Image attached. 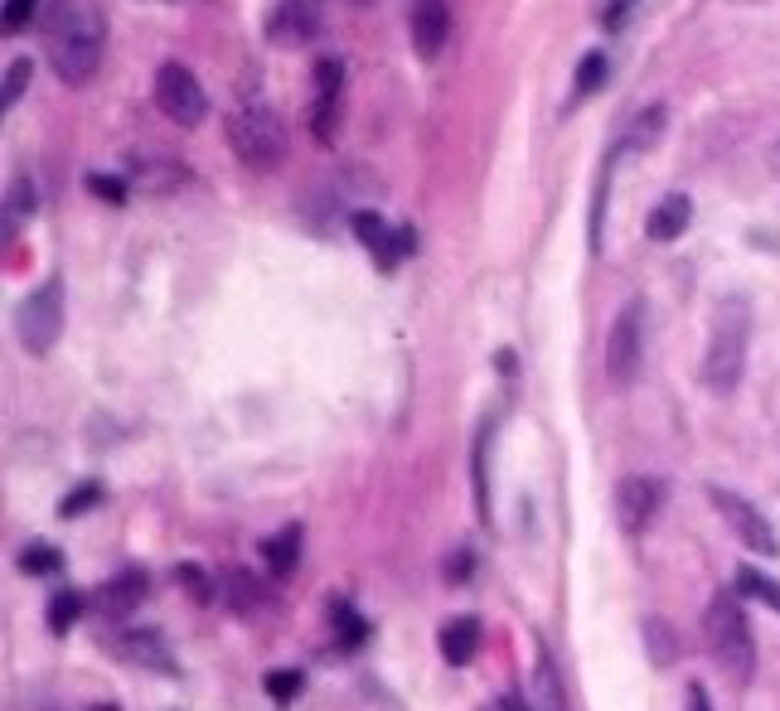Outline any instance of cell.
<instances>
[{
	"label": "cell",
	"mask_w": 780,
	"mask_h": 711,
	"mask_svg": "<svg viewBox=\"0 0 780 711\" xmlns=\"http://www.w3.org/2000/svg\"><path fill=\"white\" fill-rule=\"evenodd\" d=\"M262 688H267L272 702H282V707H286L291 697L301 692V673H296V668H272V673L262 678Z\"/></svg>",
	"instance_id": "obj_29"
},
{
	"label": "cell",
	"mask_w": 780,
	"mask_h": 711,
	"mask_svg": "<svg viewBox=\"0 0 780 711\" xmlns=\"http://www.w3.org/2000/svg\"><path fill=\"white\" fill-rule=\"evenodd\" d=\"M534 711H573L563 692V678H558V663H553V653L544 643H538V663H534Z\"/></svg>",
	"instance_id": "obj_18"
},
{
	"label": "cell",
	"mask_w": 780,
	"mask_h": 711,
	"mask_svg": "<svg viewBox=\"0 0 780 711\" xmlns=\"http://www.w3.org/2000/svg\"><path fill=\"white\" fill-rule=\"evenodd\" d=\"M30 20H34V0H6V30L10 34L24 30Z\"/></svg>",
	"instance_id": "obj_36"
},
{
	"label": "cell",
	"mask_w": 780,
	"mask_h": 711,
	"mask_svg": "<svg viewBox=\"0 0 780 711\" xmlns=\"http://www.w3.org/2000/svg\"><path fill=\"white\" fill-rule=\"evenodd\" d=\"M131 184L145 194H165V190H180L184 180H190V170L180 165V160H131L126 165Z\"/></svg>",
	"instance_id": "obj_16"
},
{
	"label": "cell",
	"mask_w": 780,
	"mask_h": 711,
	"mask_svg": "<svg viewBox=\"0 0 780 711\" xmlns=\"http://www.w3.org/2000/svg\"><path fill=\"white\" fill-rule=\"evenodd\" d=\"M659 504H665V485H659L655 475H626L616 485V522L630 538H640V532L650 528Z\"/></svg>",
	"instance_id": "obj_9"
},
{
	"label": "cell",
	"mask_w": 780,
	"mask_h": 711,
	"mask_svg": "<svg viewBox=\"0 0 780 711\" xmlns=\"http://www.w3.org/2000/svg\"><path fill=\"white\" fill-rule=\"evenodd\" d=\"M340 92H345V63H340V59H321V63H315V106H311L315 141H335Z\"/></svg>",
	"instance_id": "obj_10"
},
{
	"label": "cell",
	"mask_w": 780,
	"mask_h": 711,
	"mask_svg": "<svg viewBox=\"0 0 780 711\" xmlns=\"http://www.w3.org/2000/svg\"><path fill=\"white\" fill-rule=\"evenodd\" d=\"M155 106L170 116L175 126H200L209 116V92L200 88L184 63H161L155 69Z\"/></svg>",
	"instance_id": "obj_7"
},
{
	"label": "cell",
	"mask_w": 780,
	"mask_h": 711,
	"mask_svg": "<svg viewBox=\"0 0 780 711\" xmlns=\"http://www.w3.org/2000/svg\"><path fill=\"white\" fill-rule=\"evenodd\" d=\"M315 34H321V6H315V0H282L267 16L272 44H306Z\"/></svg>",
	"instance_id": "obj_13"
},
{
	"label": "cell",
	"mask_w": 780,
	"mask_h": 711,
	"mask_svg": "<svg viewBox=\"0 0 780 711\" xmlns=\"http://www.w3.org/2000/svg\"><path fill=\"white\" fill-rule=\"evenodd\" d=\"M645 643H650L655 668H669L673 659H679V639H673V629L665 620H645Z\"/></svg>",
	"instance_id": "obj_21"
},
{
	"label": "cell",
	"mask_w": 780,
	"mask_h": 711,
	"mask_svg": "<svg viewBox=\"0 0 780 711\" xmlns=\"http://www.w3.org/2000/svg\"><path fill=\"white\" fill-rule=\"evenodd\" d=\"M63 567V557H59V547H49V542H30L20 552V571L24 576H49V571H59Z\"/></svg>",
	"instance_id": "obj_25"
},
{
	"label": "cell",
	"mask_w": 780,
	"mask_h": 711,
	"mask_svg": "<svg viewBox=\"0 0 780 711\" xmlns=\"http://www.w3.org/2000/svg\"><path fill=\"white\" fill-rule=\"evenodd\" d=\"M640 358H645V301L636 295L616 311L611 334H606V383L626 393L640 378Z\"/></svg>",
	"instance_id": "obj_6"
},
{
	"label": "cell",
	"mask_w": 780,
	"mask_h": 711,
	"mask_svg": "<svg viewBox=\"0 0 780 711\" xmlns=\"http://www.w3.org/2000/svg\"><path fill=\"white\" fill-rule=\"evenodd\" d=\"M601 78H606V53H601V49H591L587 59L577 63V78H573V102L591 98V92L601 88Z\"/></svg>",
	"instance_id": "obj_23"
},
{
	"label": "cell",
	"mask_w": 780,
	"mask_h": 711,
	"mask_svg": "<svg viewBox=\"0 0 780 711\" xmlns=\"http://www.w3.org/2000/svg\"><path fill=\"white\" fill-rule=\"evenodd\" d=\"M229 586H233V600H237V610H257V606H262V586L253 581V576H243V571H229Z\"/></svg>",
	"instance_id": "obj_31"
},
{
	"label": "cell",
	"mask_w": 780,
	"mask_h": 711,
	"mask_svg": "<svg viewBox=\"0 0 780 711\" xmlns=\"http://www.w3.org/2000/svg\"><path fill=\"white\" fill-rule=\"evenodd\" d=\"M499 711H534V707L519 702V697H499Z\"/></svg>",
	"instance_id": "obj_38"
},
{
	"label": "cell",
	"mask_w": 780,
	"mask_h": 711,
	"mask_svg": "<svg viewBox=\"0 0 780 711\" xmlns=\"http://www.w3.org/2000/svg\"><path fill=\"white\" fill-rule=\"evenodd\" d=\"M229 145L243 165L272 170L286 160V122L267 102H243V106H233V116H229Z\"/></svg>",
	"instance_id": "obj_4"
},
{
	"label": "cell",
	"mask_w": 780,
	"mask_h": 711,
	"mask_svg": "<svg viewBox=\"0 0 780 711\" xmlns=\"http://www.w3.org/2000/svg\"><path fill=\"white\" fill-rule=\"evenodd\" d=\"M141 600H145V571H122L92 596V606H98V614H108V620H126Z\"/></svg>",
	"instance_id": "obj_14"
},
{
	"label": "cell",
	"mask_w": 780,
	"mask_h": 711,
	"mask_svg": "<svg viewBox=\"0 0 780 711\" xmlns=\"http://www.w3.org/2000/svg\"><path fill=\"white\" fill-rule=\"evenodd\" d=\"M30 73H34V63L30 59H16L6 69V92H0V102H6V112L16 106L20 98H24V88H30Z\"/></svg>",
	"instance_id": "obj_30"
},
{
	"label": "cell",
	"mask_w": 780,
	"mask_h": 711,
	"mask_svg": "<svg viewBox=\"0 0 780 711\" xmlns=\"http://www.w3.org/2000/svg\"><path fill=\"white\" fill-rule=\"evenodd\" d=\"M126 180H112V174H88V194L108 199V204H126Z\"/></svg>",
	"instance_id": "obj_32"
},
{
	"label": "cell",
	"mask_w": 780,
	"mask_h": 711,
	"mask_svg": "<svg viewBox=\"0 0 780 711\" xmlns=\"http://www.w3.org/2000/svg\"><path fill=\"white\" fill-rule=\"evenodd\" d=\"M262 552H267V567L276 576H291L296 571V561H301V528H286V532H276V538L262 542Z\"/></svg>",
	"instance_id": "obj_19"
},
{
	"label": "cell",
	"mask_w": 780,
	"mask_h": 711,
	"mask_svg": "<svg viewBox=\"0 0 780 711\" xmlns=\"http://www.w3.org/2000/svg\"><path fill=\"white\" fill-rule=\"evenodd\" d=\"M59 334H63V281L49 276L16 305V339L24 354L39 358L59 344Z\"/></svg>",
	"instance_id": "obj_5"
},
{
	"label": "cell",
	"mask_w": 780,
	"mask_h": 711,
	"mask_svg": "<svg viewBox=\"0 0 780 711\" xmlns=\"http://www.w3.org/2000/svg\"><path fill=\"white\" fill-rule=\"evenodd\" d=\"M407 30H413V49L432 63L452 39V6L446 0H413L407 6Z\"/></svg>",
	"instance_id": "obj_11"
},
{
	"label": "cell",
	"mask_w": 780,
	"mask_h": 711,
	"mask_svg": "<svg viewBox=\"0 0 780 711\" xmlns=\"http://www.w3.org/2000/svg\"><path fill=\"white\" fill-rule=\"evenodd\" d=\"M689 223H693L689 194H669V199H659L655 213L645 219V233H650V243H673V237L689 233Z\"/></svg>",
	"instance_id": "obj_15"
},
{
	"label": "cell",
	"mask_w": 780,
	"mask_h": 711,
	"mask_svg": "<svg viewBox=\"0 0 780 711\" xmlns=\"http://www.w3.org/2000/svg\"><path fill=\"white\" fill-rule=\"evenodd\" d=\"M689 711H708V692L698 682H689Z\"/></svg>",
	"instance_id": "obj_37"
},
{
	"label": "cell",
	"mask_w": 780,
	"mask_h": 711,
	"mask_svg": "<svg viewBox=\"0 0 780 711\" xmlns=\"http://www.w3.org/2000/svg\"><path fill=\"white\" fill-rule=\"evenodd\" d=\"M737 590H742V596H751V600H761V606L780 610V581L761 576L757 567H742V571H737Z\"/></svg>",
	"instance_id": "obj_22"
},
{
	"label": "cell",
	"mask_w": 780,
	"mask_h": 711,
	"mask_svg": "<svg viewBox=\"0 0 780 711\" xmlns=\"http://www.w3.org/2000/svg\"><path fill=\"white\" fill-rule=\"evenodd\" d=\"M98 499H102V489H98V485H78V489L69 494V499H63V518H78L83 508H92Z\"/></svg>",
	"instance_id": "obj_34"
},
{
	"label": "cell",
	"mask_w": 780,
	"mask_h": 711,
	"mask_svg": "<svg viewBox=\"0 0 780 711\" xmlns=\"http://www.w3.org/2000/svg\"><path fill=\"white\" fill-rule=\"evenodd\" d=\"M640 10V0H611V10L601 16V30H626V20Z\"/></svg>",
	"instance_id": "obj_35"
},
{
	"label": "cell",
	"mask_w": 780,
	"mask_h": 711,
	"mask_svg": "<svg viewBox=\"0 0 780 711\" xmlns=\"http://www.w3.org/2000/svg\"><path fill=\"white\" fill-rule=\"evenodd\" d=\"M112 653L145 668V673H175V653L165 649V639L155 634V629H117Z\"/></svg>",
	"instance_id": "obj_12"
},
{
	"label": "cell",
	"mask_w": 780,
	"mask_h": 711,
	"mask_svg": "<svg viewBox=\"0 0 780 711\" xmlns=\"http://www.w3.org/2000/svg\"><path fill=\"white\" fill-rule=\"evenodd\" d=\"M475 653H480V620H475V614H460V620L442 629V659L452 668H466Z\"/></svg>",
	"instance_id": "obj_17"
},
{
	"label": "cell",
	"mask_w": 780,
	"mask_h": 711,
	"mask_svg": "<svg viewBox=\"0 0 780 711\" xmlns=\"http://www.w3.org/2000/svg\"><path fill=\"white\" fill-rule=\"evenodd\" d=\"M485 711H495V707H485Z\"/></svg>",
	"instance_id": "obj_39"
},
{
	"label": "cell",
	"mask_w": 780,
	"mask_h": 711,
	"mask_svg": "<svg viewBox=\"0 0 780 711\" xmlns=\"http://www.w3.org/2000/svg\"><path fill=\"white\" fill-rule=\"evenodd\" d=\"M665 116H669V112H665V106H659V102H655V106H645V112L636 116V122H630V136L620 141V145H636V151H650V145H655L659 136H665Z\"/></svg>",
	"instance_id": "obj_20"
},
{
	"label": "cell",
	"mask_w": 780,
	"mask_h": 711,
	"mask_svg": "<svg viewBox=\"0 0 780 711\" xmlns=\"http://www.w3.org/2000/svg\"><path fill=\"white\" fill-rule=\"evenodd\" d=\"M703 643H708L712 663H718L737 688L751 682V668H757V639H751V624H747V610H742V600H737V590H718V596L708 600Z\"/></svg>",
	"instance_id": "obj_3"
},
{
	"label": "cell",
	"mask_w": 780,
	"mask_h": 711,
	"mask_svg": "<svg viewBox=\"0 0 780 711\" xmlns=\"http://www.w3.org/2000/svg\"><path fill=\"white\" fill-rule=\"evenodd\" d=\"M747 348H751V301L747 295H722L712 305V329L703 348V383L712 397H732L747 373Z\"/></svg>",
	"instance_id": "obj_1"
},
{
	"label": "cell",
	"mask_w": 780,
	"mask_h": 711,
	"mask_svg": "<svg viewBox=\"0 0 780 711\" xmlns=\"http://www.w3.org/2000/svg\"><path fill=\"white\" fill-rule=\"evenodd\" d=\"M407 252H413V227H393V233L383 237V247L374 252V262L383 266V272H393V266H398Z\"/></svg>",
	"instance_id": "obj_27"
},
{
	"label": "cell",
	"mask_w": 780,
	"mask_h": 711,
	"mask_svg": "<svg viewBox=\"0 0 780 711\" xmlns=\"http://www.w3.org/2000/svg\"><path fill=\"white\" fill-rule=\"evenodd\" d=\"M708 499L712 508L722 514V522L737 532V542L747 547V552H761V557H776L780 552V538H776V528L766 522V514L751 499H742V494H732V489H722V485H708Z\"/></svg>",
	"instance_id": "obj_8"
},
{
	"label": "cell",
	"mask_w": 780,
	"mask_h": 711,
	"mask_svg": "<svg viewBox=\"0 0 780 711\" xmlns=\"http://www.w3.org/2000/svg\"><path fill=\"white\" fill-rule=\"evenodd\" d=\"M78 614H83V596H78V590H59V596L49 600V629H54V634H69V624Z\"/></svg>",
	"instance_id": "obj_24"
},
{
	"label": "cell",
	"mask_w": 780,
	"mask_h": 711,
	"mask_svg": "<svg viewBox=\"0 0 780 711\" xmlns=\"http://www.w3.org/2000/svg\"><path fill=\"white\" fill-rule=\"evenodd\" d=\"M102 44H108V24H102V10L88 6V0H69L54 20V34H49V59H54V73L69 88L88 83L102 63Z\"/></svg>",
	"instance_id": "obj_2"
},
{
	"label": "cell",
	"mask_w": 780,
	"mask_h": 711,
	"mask_svg": "<svg viewBox=\"0 0 780 711\" xmlns=\"http://www.w3.org/2000/svg\"><path fill=\"white\" fill-rule=\"evenodd\" d=\"M350 223H354V233H359V237H364V247H368V252H378V247H383V237H388V233H393V227H388V223H383V219H378V213H374V209H359V213H354V219H350Z\"/></svg>",
	"instance_id": "obj_28"
},
{
	"label": "cell",
	"mask_w": 780,
	"mask_h": 711,
	"mask_svg": "<svg viewBox=\"0 0 780 711\" xmlns=\"http://www.w3.org/2000/svg\"><path fill=\"white\" fill-rule=\"evenodd\" d=\"M335 620H340V643H345V649L368 634V624L359 620V614H350V606H335Z\"/></svg>",
	"instance_id": "obj_33"
},
{
	"label": "cell",
	"mask_w": 780,
	"mask_h": 711,
	"mask_svg": "<svg viewBox=\"0 0 780 711\" xmlns=\"http://www.w3.org/2000/svg\"><path fill=\"white\" fill-rule=\"evenodd\" d=\"M30 209H34V190H30V180H16V184H10V194H6V237L16 233V223L30 219Z\"/></svg>",
	"instance_id": "obj_26"
}]
</instances>
